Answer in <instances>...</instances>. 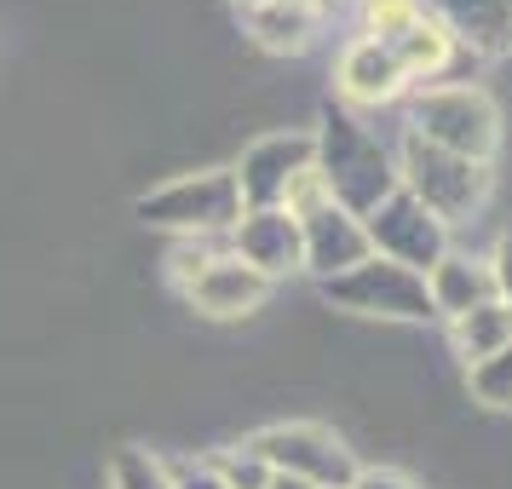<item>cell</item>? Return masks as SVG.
Segmentation results:
<instances>
[{"mask_svg":"<svg viewBox=\"0 0 512 489\" xmlns=\"http://www.w3.org/2000/svg\"><path fill=\"white\" fill-rule=\"evenodd\" d=\"M323 24V12L311 6V0H259L242 12V29H248V41L259 52H271V58H294V52L311 47V35Z\"/></svg>","mask_w":512,"mask_h":489,"instance_id":"obj_15","label":"cell"},{"mask_svg":"<svg viewBox=\"0 0 512 489\" xmlns=\"http://www.w3.org/2000/svg\"><path fill=\"white\" fill-rule=\"evenodd\" d=\"M259 461L282 472V478H305L311 489H351L357 478V455L340 432H328L317 420H277V426H259L248 438Z\"/></svg>","mask_w":512,"mask_h":489,"instance_id":"obj_5","label":"cell"},{"mask_svg":"<svg viewBox=\"0 0 512 489\" xmlns=\"http://www.w3.org/2000/svg\"><path fill=\"white\" fill-rule=\"evenodd\" d=\"M449 340H455V351H461L466 363H484L495 351H507L512 346V305L489 300V305H478V311L455 317V323H449Z\"/></svg>","mask_w":512,"mask_h":489,"instance_id":"obj_16","label":"cell"},{"mask_svg":"<svg viewBox=\"0 0 512 489\" xmlns=\"http://www.w3.org/2000/svg\"><path fill=\"white\" fill-rule=\"evenodd\" d=\"M466 392L478 397L484 409L507 415L512 409V346L495 351V357H484V363H466Z\"/></svg>","mask_w":512,"mask_h":489,"instance_id":"obj_18","label":"cell"},{"mask_svg":"<svg viewBox=\"0 0 512 489\" xmlns=\"http://www.w3.org/2000/svg\"><path fill=\"white\" fill-rule=\"evenodd\" d=\"M357 12H363L369 41H392L397 29H409L420 18V0H357Z\"/></svg>","mask_w":512,"mask_h":489,"instance_id":"obj_20","label":"cell"},{"mask_svg":"<svg viewBox=\"0 0 512 489\" xmlns=\"http://www.w3.org/2000/svg\"><path fill=\"white\" fill-rule=\"evenodd\" d=\"M231 254L242 265H254L259 277H288L305 265V236H300V219L288 208H248L242 225L231 231Z\"/></svg>","mask_w":512,"mask_h":489,"instance_id":"obj_11","label":"cell"},{"mask_svg":"<svg viewBox=\"0 0 512 489\" xmlns=\"http://www.w3.org/2000/svg\"><path fill=\"white\" fill-rule=\"evenodd\" d=\"M265 489H311V484H305V478H282V472H271V484Z\"/></svg>","mask_w":512,"mask_h":489,"instance_id":"obj_24","label":"cell"},{"mask_svg":"<svg viewBox=\"0 0 512 489\" xmlns=\"http://www.w3.org/2000/svg\"><path fill=\"white\" fill-rule=\"evenodd\" d=\"M334 87H340V98L357 104V110H380V104H397V98L409 93V75L397 70V58L386 52V41L357 35V41L340 52Z\"/></svg>","mask_w":512,"mask_h":489,"instance_id":"obj_13","label":"cell"},{"mask_svg":"<svg viewBox=\"0 0 512 489\" xmlns=\"http://www.w3.org/2000/svg\"><path fill=\"white\" fill-rule=\"evenodd\" d=\"M311 167H317V139L300 133V127H282V133L254 139L231 167L236 190H242V208H282L288 190L300 185Z\"/></svg>","mask_w":512,"mask_h":489,"instance_id":"obj_7","label":"cell"},{"mask_svg":"<svg viewBox=\"0 0 512 489\" xmlns=\"http://www.w3.org/2000/svg\"><path fill=\"white\" fill-rule=\"evenodd\" d=\"M311 139H317V173L328 185V202L346 208L351 219H369L397 190V150L351 110H328Z\"/></svg>","mask_w":512,"mask_h":489,"instance_id":"obj_1","label":"cell"},{"mask_svg":"<svg viewBox=\"0 0 512 489\" xmlns=\"http://www.w3.org/2000/svg\"><path fill=\"white\" fill-rule=\"evenodd\" d=\"M351 489H420V484L409 472H397V466H357Z\"/></svg>","mask_w":512,"mask_h":489,"instance_id":"obj_23","label":"cell"},{"mask_svg":"<svg viewBox=\"0 0 512 489\" xmlns=\"http://www.w3.org/2000/svg\"><path fill=\"white\" fill-rule=\"evenodd\" d=\"M323 300L351 317H374V323H432V300H426V277L403 271L392 259L369 254L357 271L323 282Z\"/></svg>","mask_w":512,"mask_h":489,"instance_id":"obj_6","label":"cell"},{"mask_svg":"<svg viewBox=\"0 0 512 489\" xmlns=\"http://www.w3.org/2000/svg\"><path fill=\"white\" fill-rule=\"evenodd\" d=\"M426 300H432V317H438V323H455V317H466V311L489 305V300H495L489 259L449 248V254H443L438 265L426 271Z\"/></svg>","mask_w":512,"mask_h":489,"instance_id":"obj_14","label":"cell"},{"mask_svg":"<svg viewBox=\"0 0 512 489\" xmlns=\"http://www.w3.org/2000/svg\"><path fill=\"white\" fill-rule=\"evenodd\" d=\"M236 6H242V12H248V6H259V0H236Z\"/></svg>","mask_w":512,"mask_h":489,"instance_id":"obj_25","label":"cell"},{"mask_svg":"<svg viewBox=\"0 0 512 489\" xmlns=\"http://www.w3.org/2000/svg\"><path fill=\"white\" fill-rule=\"evenodd\" d=\"M300 236H305V265H300V271H311L317 282L346 277V271H357V265L374 254L363 219H351V213L334 208V202L300 213Z\"/></svg>","mask_w":512,"mask_h":489,"instance_id":"obj_10","label":"cell"},{"mask_svg":"<svg viewBox=\"0 0 512 489\" xmlns=\"http://www.w3.org/2000/svg\"><path fill=\"white\" fill-rule=\"evenodd\" d=\"M489 277H495V300L512 305V225L495 236V248H489Z\"/></svg>","mask_w":512,"mask_h":489,"instance_id":"obj_22","label":"cell"},{"mask_svg":"<svg viewBox=\"0 0 512 489\" xmlns=\"http://www.w3.org/2000/svg\"><path fill=\"white\" fill-rule=\"evenodd\" d=\"M420 12L443 24V35L472 58L512 52V0H420Z\"/></svg>","mask_w":512,"mask_h":489,"instance_id":"obj_12","label":"cell"},{"mask_svg":"<svg viewBox=\"0 0 512 489\" xmlns=\"http://www.w3.org/2000/svg\"><path fill=\"white\" fill-rule=\"evenodd\" d=\"M110 489H173V472H167V455L144 449V443H121L110 466H104Z\"/></svg>","mask_w":512,"mask_h":489,"instance_id":"obj_17","label":"cell"},{"mask_svg":"<svg viewBox=\"0 0 512 489\" xmlns=\"http://www.w3.org/2000/svg\"><path fill=\"white\" fill-rule=\"evenodd\" d=\"M167 472H173V489H225V478L213 472L208 455H196V461H167Z\"/></svg>","mask_w":512,"mask_h":489,"instance_id":"obj_21","label":"cell"},{"mask_svg":"<svg viewBox=\"0 0 512 489\" xmlns=\"http://www.w3.org/2000/svg\"><path fill=\"white\" fill-rule=\"evenodd\" d=\"M415 139L438 144L449 156H466V162H495L501 150V110L484 87H420L409 98V127Z\"/></svg>","mask_w":512,"mask_h":489,"instance_id":"obj_4","label":"cell"},{"mask_svg":"<svg viewBox=\"0 0 512 489\" xmlns=\"http://www.w3.org/2000/svg\"><path fill=\"white\" fill-rule=\"evenodd\" d=\"M133 213H139V225L173 236V242H231L248 208H242L231 167H202V173H179L167 185L144 190Z\"/></svg>","mask_w":512,"mask_h":489,"instance_id":"obj_2","label":"cell"},{"mask_svg":"<svg viewBox=\"0 0 512 489\" xmlns=\"http://www.w3.org/2000/svg\"><path fill=\"white\" fill-rule=\"evenodd\" d=\"M179 294H185L202 317H213V323H236V317H254L259 305L271 300V277H259L254 265H242V259L225 248V254L208 259Z\"/></svg>","mask_w":512,"mask_h":489,"instance_id":"obj_9","label":"cell"},{"mask_svg":"<svg viewBox=\"0 0 512 489\" xmlns=\"http://www.w3.org/2000/svg\"><path fill=\"white\" fill-rule=\"evenodd\" d=\"M392 150H397V185L409 190L438 225L455 231V225H472L484 213L489 190H495V167L489 162L449 156V150L415 139V133H403V144H392Z\"/></svg>","mask_w":512,"mask_h":489,"instance_id":"obj_3","label":"cell"},{"mask_svg":"<svg viewBox=\"0 0 512 489\" xmlns=\"http://www.w3.org/2000/svg\"><path fill=\"white\" fill-rule=\"evenodd\" d=\"M208 461H213V472L225 478V489H265V484H271V466L259 461V455L248 449V443H231V449H213Z\"/></svg>","mask_w":512,"mask_h":489,"instance_id":"obj_19","label":"cell"},{"mask_svg":"<svg viewBox=\"0 0 512 489\" xmlns=\"http://www.w3.org/2000/svg\"><path fill=\"white\" fill-rule=\"evenodd\" d=\"M363 231H369V248L380 259H392V265H403V271H420V277L449 254V225H438L403 185L363 219Z\"/></svg>","mask_w":512,"mask_h":489,"instance_id":"obj_8","label":"cell"}]
</instances>
